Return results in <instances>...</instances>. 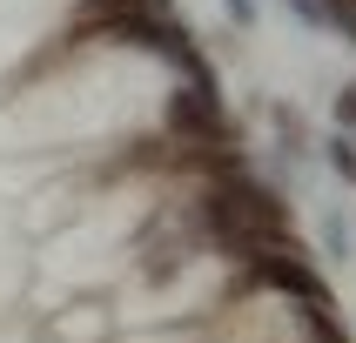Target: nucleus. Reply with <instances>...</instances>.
<instances>
[{
	"instance_id": "f257e3e1",
	"label": "nucleus",
	"mask_w": 356,
	"mask_h": 343,
	"mask_svg": "<svg viewBox=\"0 0 356 343\" xmlns=\"http://www.w3.org/2000/svg\"><path fill=\"white\" fill-rule=\"evenodd\" d=\"M34 7H47V0H0V14H7V20H20V14H34Z\"/></svg>"
}]
</instances>
